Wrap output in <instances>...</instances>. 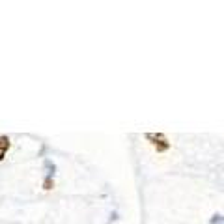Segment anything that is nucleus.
Returning <instances> with one entry per match:
<instances>
[{"label": "nucleus", "mask_w": 224, "mask_h": 224, "mask_svg": "<svg viewBox=\"0 0 224 224\" xmlns=\"http://www.w3.org/2000/svg\"><path fill=\"white\" fill-rule=\"evenodd\" d=\"M209 224H224V215L220 213H215L211 219H209Z\"/></svg>", "instance_id": "obj_4"}, {"label": "nucleus", "mask_w": 224, "mask_h": 224, "mask_svg": "<svg viewBox=\"0 0 224 224\" xmlns=\"http://www.w3.org/2000/svg\"><path fill=\"white\" fill-rule=\"evenodd\" d=\"M144 138L148 140L153 148H155L157 153H164V151L170 150V142H168V138H166L164 133H146Z\"/></svg>", "instance_id": "obj_1"}, {"label": "nucleus", "mask_w": 224, "mask_h": 224, "mask_svg": "<svg viewBox=\"0 0 224 224\" xmlns=\"http://www.w3.org/2000/svg\"><path fill=\"white\" fill-rule=\"evenodd\" d=\"M54 174H56V164L52 163L51 159H47V161H45V178L54 179Z\"/></svg>", "instance_id": "obj_3"}, {"label": "nucleus", "mask_w": 224, "mask_h": 224, "mask_svg": "<svg viewBox=\"0 0 224 224\" xmlns=\"http://www.w3.org/2000/svg\"><path fill=\"white\" fill-rule=\"evenodd\" d=\"M52 189H54V179L45 178L43 179V191H52Z\"/></svg>", "instance_id": "obj_5"}, {"label": "nucleus", "mask_w": 224, "mask_h": 224, "mask_svg": "<svg viewBox=\"0 0 224 224\" xmlns=\"http://www.w3.org/2000/svg\"><path fill=\"white\" fill-rule=\"evenodd\" d=\"M10 148H11L10 136H8V135H0V161H4L6 153L10 151Z\"/></svg>", "instance_id": "obj_2"}]
</instances>
